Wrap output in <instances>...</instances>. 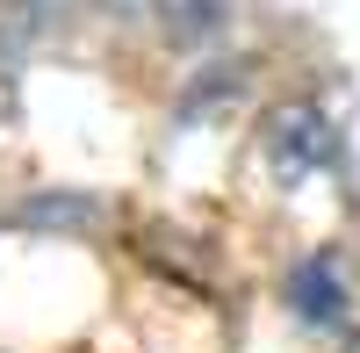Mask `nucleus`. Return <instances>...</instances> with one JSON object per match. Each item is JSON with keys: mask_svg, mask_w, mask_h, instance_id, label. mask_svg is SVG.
I'll use <instances>...</instances> for the list:
<instances>
[{"mask_svg": "<svg viewBox=\"0 0 360 353\" xmlns=\"http://www.w3.org/2000/svg\"><path fill=\"white\" fill-rule=\"evenodd\" d=\"M266 166L281 181H310V173L332 166V130H324V115L310 101H288L266 115Z\"/></svg>", "mask_w": 360, "mask_h": 353, "instance_id": "1", "label": "nucleus"}]
</instances>
